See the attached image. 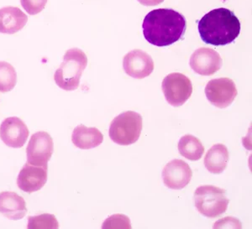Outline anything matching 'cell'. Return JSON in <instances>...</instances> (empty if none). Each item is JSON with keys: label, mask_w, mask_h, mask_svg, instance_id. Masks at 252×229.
I'll list each match as a JSON object with an SVG mask.
<instances>
[{"label": "cell", "mask_w": 252, "mask_h": 229, "mask_svg": "<svg viewBox=\"0 0 252 229\" xmlns=\"http://www.w3.org/2000/svg\"><path fill=\"white\" fill-rule=\"evenodd\" d=\"M186 19L172 9H158L150 12L142 24L144 37L158 47L171 46L181 40L186 31Z\"/></svg>", "instance_id": "obj_1"}, {"label": "cell", "mask_w": 252, "mask_h": 229, "mask_svg": "<svg viewBox=\"0 0 252 229\" xmlns=\"http://www.w3.org/2000/svg\"><path fill=\"white\" fill-rule=\"evenodd\" d=\"M198 29L204 43L226 46L232 43L241 32V22L234 12L219 8L213 9L198 22Z\"/></svg>", "instance_id": "obj_2"}, {"label": "cell", "mask_w": 252, "mask_h": 229, "mask_svg": "<svg viewBox=\"0 0 252 229\" xmlns=\"http://www.w3.org/2000/svg\"><path fill=\"white\" fill-rule=\"evenodd\" d=\"M88 65L86 54L78 48L66 51L63 63L54 74L55 83L65 91L78 88L82 75Z\"/></svg>", "instance_id": "obj_3"}, {"label": "cell", "mask_w": 252, "mask_h": 229, "mask_svg": "<svg viewBox=\"0 0 252 229\" xmlns=\"http://www.w3.org/2000/svg\"><path fill=\"white\" fill-rule=\"evenodd\" d=\"M225 194V190L212 185L198 186L193 196L195 207L207 218L220 217L226 212L229 203Z\"/></svg>", "instance_id": "obj_4"}, {"label": "cell", "mask_w": 252, "mask_h": 229, "mask_svg": "<svg viewBox=\"0 0 252 229\" xmlns=\"http://www.w3.org/2000/svg\"><path fill=\"white\" fill-rule=\"evenodd\" d=\"M142 117L134 111H126L115 117L109 126V137L120 145L135 143L141 136Z\"/></svg>", "instance_id": "obj_5"}, {"label": "cell", "mask_w": 252, "mask_h": 229, "mask_svg": "<svg viewBox=\"0 0 252 229\" xmlns=\"http://www.w3.org/2000/svg\"><path fill=\"white\" fill-rule=\"evenodd\" d=\"M161 87L167 103L176 108L184 105L192 93L190 79L178 72L167 75L162 81Z\"/></svg>", "instance_id": "obj_6"}, {"label": "cell", "mask_w": 252, "mask_h": 229, "mask_svg": "<svg viewBox=\"0 0 252 229\" xmlns=\"http://www.w3.org/2000/svg\"><path fill=\"white\" fill-rule=\"evenodd\" d=\"M204 92L212 105L219 109H225L236 98L237 88L235 83L229 78H216L207 83Z\"/></svg>", "instance_id": "obj_7"}, {"label": "cell", "mask_w": 252, "mask_h": 229, "mask_svg": "<svg viewBox=\"0 0 252 229\" xmlns=\"http://www.w3.org/2000/svg\"><path fill=\"white\" fill-rule=\"evenodd\" d=\"M54 151L53 140L47 132L32 135L26 148L27 161L34 166H46Z\"/></svg>", "instance_id": "obj_8"}, {"label": "cell", "mask_w": 252, "mask_h": 229, "mask_svg": "<svg viewBox=\"0 0 252 229\" xmlns=\"http://www.w3.org/2000/svg\"><path fill=\"white\" fill-rule=\"evenodd\" d=\"M29 135L28 127L20 117H7L0 125V138L10 148L23 147Z\"/></svg>", "instance_id": "obj_9"}, {"label": "cell", "mask_w": 252, "mask_h": 229, "mask_svg": "<svg viewBox=\"0 0 252 229\" xmlns=\"http://www.w3.org/2000/svg\"><path fill=\"white\" fill-rule=\"evenodd\" d=\"M123 68L126 74L136 79L147 78L154 70L152 57L140 49L133 50L124 57Z\"/></svg>", "instance_id": "obj_10"}, {"label": "cell", "mask_w": 252, "mask_h": 229, "mask_svg": "<svg viewBox=\"0 0 252 229\" xmlns=\"http://www.w3.org/2000/svg\"><path fill=\"white\" fill-rule=\"evenodd\" d=\"M192 172L189 164L182 160H172L162 171L164 185L172 190L184 189L192 179Z\"/></svg>", "instance_id": "obj_11"}, {"label": "cell", "mask_w": 252, "mask_h": 229, "mask_svg": "<svg viewBox=\"0 0 252 229\" xmlns=\"http://www.w3.org/2000/svg\"><path fill=\"white\" fill-rule=\"evenodd\" d=\"M223 60L218 52L211 48L196 50L190 58V66L201 76H212L222 67Z\"/></svg>", "instance_id": "obj_12"}, {"label": "cell", "mask_w": 252, "mask_h": 229, "mask_svg": "<svg viewBox=\"0 0 252 229\" xmlns=\"http://www.w3.org/2000/svg\"><path fill=\"white\" fill-rule=\"evenodd\" d=\"M48 166H34L27 163L21 169L17 178V185L21 191L28 193L43 188L47 181Z\"/></svg>", "instance_id": "obj_13"}, {"label": "cell", "mask_w": 252, "mask_h": 229, "mask_svg": "<svg viewBox=\"0 0 252 229\" xmlns=\"http://www.w3.org/2000/svg\"><path fill=\"white\" fill-rule=\"evenodd\" d=\"M0 213L9 220H20L27 213L26 201L15 192H1Z\"/></svg>", "instance_id": "obj_14"}, {"label": "cell", "mask_w": 252, "mask_h": 229, "mask_svg": "<svg viewBox=\"0 0 252 229\" xmlns=\"http://www.w3.org/2000/svg\"><path fill=\"white\" fill-rule=\"evenodd\" d=\"M27 15L16 7H4L0 9V33L13 34L26 26Z\"/></svg>", "instance_id": "obj_15"}, {"label": "cell", "mask_w": 252, "mask_h": 229, "mask_svg": "<svg viewBox=\"0 0 252 229\" xmlns=\"http://www.w3.org/2000/svg\"><path fill=\"white\" fill-rule=\"evenodd\" d=\"M72 141L78 149H91L103 143V135L97 128H88L79 124L73 129Z\"/></svg>", "instance_id": "obj_16"}, {"label": "cell", "mask_w": 252, "mask_h": 229, "mask_svg": "<svg viewBox=\"0 0 252 229\" xmlns=\"http://www.w3.org/2000/svg\"><path fill=\"white\" fill-rule=\"evenodd\" d=\"M229 161V151L225 145L217 143L207 152L204 158V166L210 173L219 175L226 168Z\"/></svg>", "instance_id": "obj_17"}, {"label": "cell", "mask_w": 252, "mask_h": 229, "mask_svg": "<svg viewBox=\"0 0 252 229\" xmlns=\"http://www.w3.org/2000/svg\"><path fill=\"white\" fill-rule=\"evenodd\" d=\"M178 150L181 155L189 161L200 160L204 155V147L198 138L191 135H187L180 139L178 142Z\"/></svg>", "instance_id": "obj_18"}, {"label": "cell", "mask_w": 252, "mask_h": 229, "mask_svg": "<svg viewBox=\"0 0 252 229\" xmlns=\"http://www.w3.org/2000/svg\"><path fill=\"white\" fill-rule=\"evenodd\" d=\"M17 83V73L11 64L0 61V92H8L15 88Z\"/></svg>", "instance_id": "obj_19"}, {"label": "cell", "mask_w": 252, "mask_h": 229, "mask_svg": "<svg viewBox=\"0 0 252 229\" xmlns=\"http://www.w3.org/2000/svg\"><path fill=\"white\" fill-rule=\"evenodd\" d=\"M28 229H58L57 218L54 215L44 213L28 218Z\"/></svg>", "instance_id": "obj_20"}, {"label": "cell", "mask_w": 252, "mask_h": 229, "mask_svg": "<svg viewBox=\"0 0 252 229\" xmlns=\"http://www.w3.org/2000/svg\"><path fill=\"white\" fill-rule=\"evenodd\" d=\"M103 229H131L129 218L123 214L113 215L107 218L102 226Z\"/></svg>", "instance_id": "obj_21"}, {"label": "cell", "mask_w": 252, "mask_h": 229, "mask_svg": "<svg viewBox=\"0 0 252 229\" xmlns=\"http://www.w3.org/2000/svg\"><path fill=\"white\" fill-rule=\"evenodd\" d=\"M48 0H20L21 5L29 15H35L43 10Z\"/></svg>", "instance_id": "obj_22"}, {"label": "cell", "mask_w": 252, "mask_h": 229, "mask_svg": "<svg viewBox=\"0 0 252 229\" xmlns=\"http://www.w3.org/2000/svg\"><path fill=\"white\" fill-rule=\"evenodd\" d=\"M241 224L240 221L234 218H225L219 220L216 224H214V229H220V228H237L241 229Z\"/></svg>", "instance_id": "obj_23"}, {"label": "cell", "mask_w": 252, "mask_h": 229, "mask_svg": "<svg viewBox=\"0 0 252 229\" xmlns=\"http://www.w3.org/2000/svg\"><path fill=\"white\" fill-rule=\"evenodd\" d=\"M144 6H156L164 2V0H137Z\"/></svg>", "instance_id": "obj_24"}]
</instances>
